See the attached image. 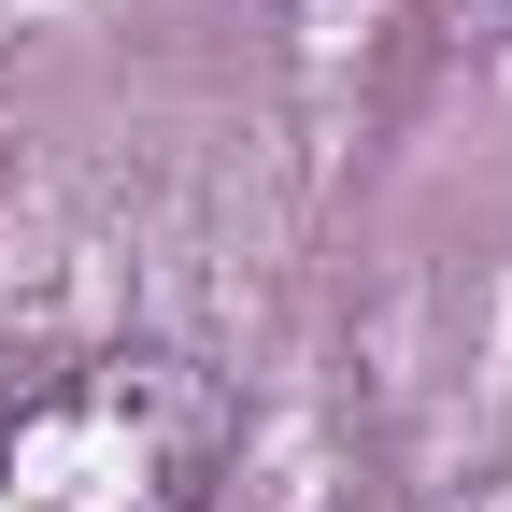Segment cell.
Returning <instances> with one entry per match:
<instances>
[{"label":"cell","instance_id":"obj_1","mask_svg":"<svg viewBox=\"0 0 512 512\" xmlns=\"http://www.w3.org/2000/svg\"><path fill=\"white\" fill-rule=\"evenodd\" d=\"M242 399L185 342H100L0 399V512H228Z\"/></svg>","mask_w":512,"mask_h":512}]
</instances>
